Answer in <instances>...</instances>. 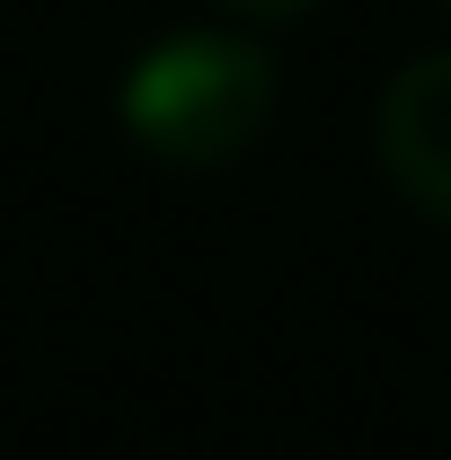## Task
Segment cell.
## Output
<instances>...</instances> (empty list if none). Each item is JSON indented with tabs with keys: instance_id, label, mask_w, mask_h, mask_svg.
Instances as JSON below:
<instances>
[{
	"instance_id": "1",
	"label": "cell",
	"mask_w": 451,
	"mask_h": 460,
	"mask_svg": "<svg viewBox=\"0 0 451 460\" xmlns=\"http://www.w3.org/2000/svg\"><path fill=\"white\" fill-rule=\"evenodd\" d=\"M275 54L239 27H177L160 45H142L115 115L133 133V151H151L160 169H230L266 142L275 124Z\"/></svg>"
},
{
	"instance_id": "2",
	"label": "cell",
	"mask_w": 451,
	"mask_h": 460,
	"mask_svg": "<svg viewBox=\"0 0 451 460\" xmlns=\"http://www.w3.org/2000/svg\"><path fill=\"white\" fill-rule=\"evenodd\" d=\"M381 169L390 186L451 230V54H416L407 71H390L381 89Z\"/></svg>"
},
{
	"instance_id": "3",
	"label": "cell",
	"mask_w": 451,
	"mask_h": 460,
	"mask_svg": "<svg viewBox=\"0 0 451 460\" xmlns=\"http://www.w3.org/2000/svg\"><path fill=\"white\" fill-rule=\"evenodd\" d=\"M222 18H310L319 0H213Z\"/></svg>"
}]
</instances>
